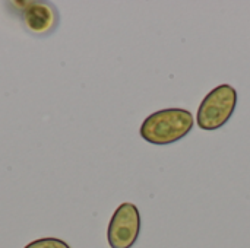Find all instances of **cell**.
<instances>
[{
  "label": "cell",
  "instance_id": "6da1fadb",
  "mask_svg": "<svg viewBox=\"0 0 250 248\" xmlns=\"http://www.w3.org/2000/svg\"><path fill=\"white\" fill-rule=\"evenodd\" d=\"M195 126L190 111L185 108H166L149 114L141 124L139 134L151 145L166 146L188 136Z\"/></svg>",
  "mask_w": 250,
  "mask_h": 248
},
{
  "label": "cell",
  "instance_id": "7a4b0ae2",
  "mask_svg": "<svg viewBox=\"0 0 250 248\" xmlns=\"http://www.w3.org/2000/svg\"><path fill=\"white\" fill-rule=\"evenodd\" d=\"M237 107V91L227 83L214 88L201 102L196 124L207 132L221 129L231 118Z\"/></svg>",
  "mask_w": 250,
  "mask_h": 248
},
{
  "label": "cell",
  "instance_id": "3957f363",
  "mask_svg": "<svg viewBox=\"0 0 250 248\" xmlns=\"http://www.w3.org/2000/svg\"><path fill=\"white\" fill-rule=\"evenodd\" d=\"M141 234V213L133 203H122L113 213L107 241L110 248H132Z\"/></svg>",
  "mask_w": 250,
  "mask_h": 248
},
{
  "label": "cell",
  "instance_id": "277c9868",
  "mask_svg": "<svg viewBox=\"0 0 250 248\" xmlns=\"http://www.w3.org/2000/svg\"><path fill=\"white\" fill-rule=\"evenodd\" d=\"M13 12L18 13L25 28L34 35H47L53 32L59 22V13L47 1H12Z\"/></svg>",
  "mask_w": 250,
  "mask_h": 248
},
{
  "label": "cell",
  "instance_id": "5b68a950",
  "mask_svg": "<svg viewBox=\"0 0 250 248\" xmlns=\"http://www.w3.org/2000/svg\"><path fill=\"white\" fill-rule=\"evenodd\" d=\"M23 248H70V246L59 238H40Z\"/></svg>",
  "mask_w": 250,
  "mask_h": 248
}]
</instances>
